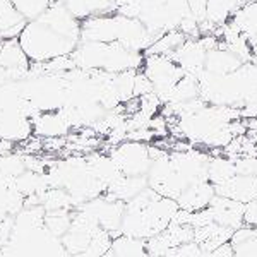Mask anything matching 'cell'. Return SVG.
I'll return each mask as SVG.
<instances>
[{"label": "cell", "instance_id": "cell-25", "mask_svg": "<svg viewBox=\"0 0 257 257\" xmlns=\"http://www.w3.org/2000/svg\"><path fill=\"white\" fill-rule=\"evenodd\" d=\"M235 167L240 175L257 177V156H238L235 158Z\"/></svg>", "mask_w": 257, "mask_h": 257}, {"label": "cell", "instance_id": "cell-20", "mask_svg": "<svg viewBox=\"0 0 257 257\" xmlns=\"http://www.w3.org/2000/svg\"><path fill=\"white\" fill-rule=\"evenodd\" d=\"M237 175L235 158L230 156H211L208 165V180L213 185H219Z\"/></svg>", "mask_w": 257, "mask_h": 257}, {"label": "cell", "instance_id": "cell-5", "mask_svg": "<svg viewBox=\"0 0 257 257\" xmlns=\"http://www.w3.org/2000/svg\"><path fill=\"white\" fill-rule=\"evenodd\" d=\"M70 57L79 69L113 74L123 70H141L146 60V53L143 52H132L120 43L101 41H81Z\"/></svg>", "mask_w": 257, "mask_h": 257}, {"label": "cell", "instance_id": "cell-18", "mask_svg": "<svg viewBox=\"0 0 257 257\" xmlns=\"http://www.w3.org/2000/svg\"><path fill=\"white\" fill-rule=\"evenodd\" d=\"M111 250L117 257H151L148 252L146 240L128 237V235H117L111 242Z\"/></svg>", "mask_w": 257, "mask_h": 257}, {"label": "cell", "instance_id": "cell-1", "mask_svg": "<svg viewBox=\"0 0 257 257\" xmlns=\"http://www.w3.org/2000/svg\"><path fill=\"white\" fill-rule=\"evenodd\" d=\"M18 40L31 64L69 57L81 43V21L55 0L40 18L28 21Z\"/></svg>", "mask_w": 257, "mask_h": 257}, {"label": "cell", "instance_id": "cell-19", "mask_svg": "<svg viewBox=\"0 0 257 257\" xmlns=\"http://www.w3.org/2000/svg\"><path fill=\"white\" fill-rule=\"evenodd\" d=\"M237 30L247 38L257 35V0H248L230 19Z\"/></svg>", "mask_w": 257, "mask_h": 257}, {"label": "cell", "instance_id": "cell-15", "mask_svg": "<svg viewBox=\"0 0 257 257\" xmlns=\"http://www.w3.org/2000/svg\"><path fill=\"white\" fill-rule=\"evenodd\" d=\"M60 2H64L70 14L81 23L94 16L117 12V7L113 6L111 0H60Z\"/></svg>", "mask_w": 257, "mask_h": 257}, {"label": "cell", "instance_id": "cell-12", "mask_svg": "<svg viewBox=\"0 0 257 257\" xmlns=\"http://www.w3.org/2000/svg\"><path fill=\"white\" fill-rule=\"evenodd\" d=\"M242 64L243 60L240 59L237 53L228 50L221 41L214 48L208 50V55H206V70L218 74V76H225V74L233 72Z\"/></svg>", "mask_w": 257, "mask_h": 257}, {"label": "cell", "instance_id": "cell-4", "mask_svg": "<svg viewBox=\"0 0 257 257\" xmlns=\"http://www.w3.org/2000/svg\"><path fill=\"white\" fill-rule=\"evenodd\" d=\"M81 41L120 43L132 52L146 53L156 41L146 26L136 18H127L118 12L94 16L81 23Z\"/></svg>", "mask_w": 257, "mask_h": 257}, {"label": "cell", "instance_id": "cell-9", "mask_svg": "<svg viewBox=\"0 0 257 257\" xmlns=\"http://www.w3.org/2000/svg\"><path fill=\"white\" fill-rule=\"evenodd\" d=\"M206 55H208V50L202 47L199 38H187L182 47H178L168 57H172L184 69L185 74L199 77L202 70L206 69Z\"/></svg>", "mask_w": 257, "mask_h": 257}, {"label": "cell", "instance_id": "cell-22", "mask_svg": "<svg viewBox=\"0 0 257 257\" xmlns=\"http://www.w3.org/2000/svg\"><path fill=\"white\" fill-rule=\"evenodd\" d=\"M74 211H50L45 214V228L52 235L62 238L72 225Z\"/></svg>", "mask_w": 257, "mask_h": 257}, {"label": "cell", "instance_id": "cell-17", "mask_svg": "<svg viewBox=\"0 0 257 257\" xmlns=\"http://www.w3.org/2000/svg\"><path fill=\"white\" fill-rule=\"evenodd\" d=\"M248 0H208L206 7V19L214 23L216 26L228 23L233 14Z\"/></svg>", "mask_w": 257, "mask_h": 257}, {"label": "cell", "instance_id": "cell-13", "mask_svg": "<svg viewBox=\"0 0 257 257\" xmlns=\"http://www.w3.org/2000/svg\"><path fill=\"white\" fill-rule=\"evenodd\" d=\"M33 128H35V134L55 139L60 138V136H65L72 127L69 125L64 113L60 110H57V111H43L38 117L33 118Z\"/></svg>", "mask_w": 257, "mask_h": 257}, {"label": "cell", "instance_id": "cell-31", "mask_svg": "<svg viewBox=\"0 0 257 257\" xmlns=\"http://www.w3.org/2000/svg\"><path fill=\"white\" fill-rule=\"evenodd\" d=\"M2 45H4V40H0V50H2Z\"/></svg>", "mask_w": 257, "mask_h": 257}, {"label": "cell", "instance_id": "cell-3", "mask_svg": "<svg viewBox=\"0 0 257 257\" xmlns=\"http://www.w3.org/2000/svg\"><path fill=\"white\" fill-rule=\"evenodd\" d=\"M199 79V96L208 105L243 108L257 98V62H243L225 76L202 70Z\"/></svg>", "mask_w": 257, "mask_h": 257}, {"label": "cell", "instance_id": "cell-10", "mask_svg": "<svg viewBox=\"0 0 257 257\" xmlns=\"http://www.w3.org/2000/svg\"><path fill=\"white\" fill-rule=\"evenodd\" d=\"M218 196L233 199L242 204H248V202L257 199V177L252 175H233L230 180L223 182L219 185H214Z\"/></svg>", "mask_w": 257, "mask_h": 257}, {"label": "cell", "instance_id": "cell-8", "mask_svg": "<svg viewBox=\"0 0 257 257\" xmlns=\"http://www.w3.org/2000/svg\"><path fill=\"white\" fill-rule=\"evenodd\" d=\"M208 208L211 211L213 221L218 225L231 228V230H237L242 225H245V204L242 202L216 194Z\"/></svg>", "mask_w": 257, "mask_h": 257}, {"label": "cell", "instance_id": "cell-21", "mask_svg": "<svg viewBox=\"0 0 257 257\" xmlns=\"http://www.w3.org/2000/svg\"><path fill=\"white\" fill-rule=\"evenodd\" d=\"M187 38L189 36L185 33H182L180 30L168 31L153 43V47L148 50L146 55H170L178 47H182L187 41Z\"/></svg>", "mask_w": 257, "mask_h": 257}, {"label": "cell", "instance_id": "cell-29", "mask_svg": "<svg viewBox=\"0 0 257 257\" xmlns=\"http://www.w3.org/2000/svg\"><path fill=\"white\" fill-rule=\"evenodd\" d=\"M202 257H233V245L230 242L228 243H223L213 250H204Z\"/></svg>", "mask_w": 257, "mask_h": 257}, {"label": "cell", "instance_id": "cell-14", "mask_svg": "<svg viewBox=\"0 0 257 257\" xmlns=\"http://www.w3.org/2000/svg\"><path fill=\"white\" fill-rule=\"evenodd\" d=\"M148 187H149L148 175H138V177L120 175L117 180L111 182L108 185L105 194H108L110 197L118 199L122 202H128L131 199H134L138 194H141Z\"/></svg>", "mask_w": 257, "mask_h": 257}, {"label": "cell", "instance_id": "cell-16", "mask_svg": "<svg viewBox=\"0 0 257 257\" xmlns=\"http://www.w3.org/2000/svg\"><path fill=\"white\" fill-rule=\"evenodd\" d=\"M233 231L235 230L221 226L218 223H209L206 226L194 228V242H197L204 250H213V248L230 242Z\"/></svg>", "mask_w": 257, "mask_h": 257}, {"label": "cell", "instance_id": "cell-7", "mask_svg": "<svg viewBox=\"0 0 257 257\" xmlns=\"http://www.w3.org/2000/svg\"><path fill=\"white\" fill-rule=\"evenodd\" d=\"M141 70L153 82V89L160 96V99L167 96L173 86L185 76L184 69L168 55H146V60H144Z\"/></svg>", "mask_w": 257, "mask_h": 257}, {"label": "cell", "instance_id": "cell-30", "mask_svg": "<svg viewBox=\"0 0 257 257\" xmlns=\"http://www.w3.org/2000/svg\"><path fill=\"white\" fill-rule=\"evenodd\" d=\"M245 225L257 228V199L245 204Z\"/></svg>", "mask_w": 257, "mask_h": 257}, {"label": "cell", "instance_id": "cell-11", "mask_svg": "<svg viewBox=\"0 0 257 257\" xmlns=\"http://www.w3.org/2000/svg\"><path fill=\"white\" fill-rule=\"evenodd\" d=\"M216 196V189L209 180L199 182V184L190 185L184 192L178 196L177 204L180 209L189 211V213H196V211L206 209L213 197Z\"/></svg>", "mask_w": 257, "mask_h": 257}, {"label": "cell", "instance_id": "cell-24", "mask_svg": "<svg viewBox=\"0 0 257 257\" xmlns=\"http://www.w3.org/2000/svg\"><path fill=\"white\" fill-rule=\"evenodd\" d=\"M202 254H204V248L192 240V242L182 243V245L172 248L167 257H202Z\"/></svg>", "mask_w": 257, "mask_h": 257}, {"label": "cell", "instance_id": "cell-26", "mask_svg": "<svg viewBox=\"0 0 257 257\" xmlns=\"http://www.w3.org/2000/svg\"><path fill=\"white\" fill-rule=\"evenodd\" d=\"M233 257H257V235L233 245Z\"/></svg>", "mask_w": 257, "mask_h": 257}, {"label": "cell", "instance_id": "cell-28", "mask_svg": "<svg viewBox=\"0 0 257 257\" xmlns=\"http://www.w3.org/2000/svg\"><path fill=\"white\" fill-rule=\"evenodd\" d=\"M190 12L196 16V19L199 23L206 19V7H208V0H187Z\"/></svg>", "mask_w": 257, "mask_h": 257}, {"label": "cell", "instance_id": "cell-27", "mask_svg": "<svg viewBox=\"0 0 257 257\" xmlns=\"http://www.w3.org/2000/svg\"><path fill=\"white\" fill-rule=\"evenodd\" d=\"M153 82L149 81V77L146 74L143 72V70H139L138 74H136V82H134V96L139 98V96H144V94L148 93H153Z\"/></svg>", "mask_w": 257, "mask_h": 257}, {"label": "cell", "instance_id": "cell-6", "mask_svg": "<svg viewBox=\"0 0 257 257\" xmlns=\"http://www.w3.org/2000/svg\"><path fill=\"white\" fill-rule=\"evenodd\" d=\"M110 158L117 165L120 173L128 177L148 175L153 163L151 146L148 143H143V141L132 139H127L111 148Z\"/></svg>", "mask_w": 257, "mask_h": 257}, {"label": "cell", "instance_id": "cell-23", "mask_svg": "<svg viewBox=\"0 0 257 257\" xmlns=\"http://www.w3.org/2000/svg\"><path fill=\"white\" fill-rule=\"evenodd\" d=\"M11 2L24 19L33 21L40 18L55 0H11Z\"/></svg>", "mask_w": 257, "mask_h": 257}, {"label": "cell", "instance_id": "cell-2", "mask_svg": "<svg viewBox=\"0 0 257 257\" xmlns=\"http://www.w3.org/2000/svg\"><path fill=\"white\" fill-rule=\"evenodd\" d=\"M175 199L163 197L151 187L144 189L134 199L125 202L120 233L149 240L168 228L178 213Z\"/></svg>", "mask_w": 257, "mask_h": 257}]
</instances>
